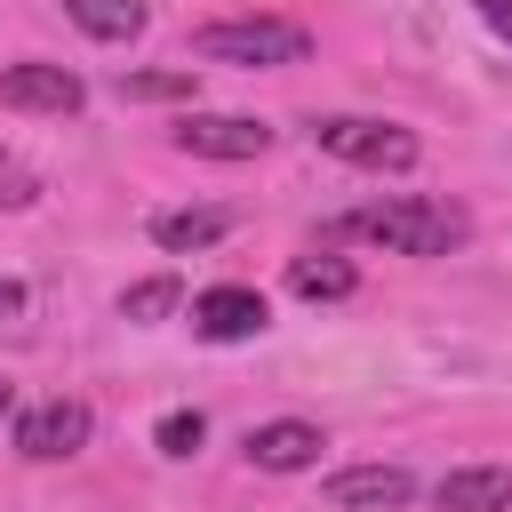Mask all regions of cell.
Masks as SVG:
<instances>
[{
    "mask_svg": "<svg viewBox=\"0 0 512 512\" xmlns=\"http://www.w3.org/2000/svg\"><path fill=\"white\" fill-rule=\"evenodd\" d=\"M344 240H368V248H392V256H456L472 240V216L440 192H392V200H368L336 224Z\"/></svg>",
    "mask_w": 512,
    "mask_h": 512,
    "instance_id": "cell-1",
    "label": "cell"
},
{
    "mask_svg": "<svg viewBox=\"0 0 512 512\" xmlns=\"http://www.w3.org/2000/svg\"><path fill=\"white\" fill-rule=\"evenodd\" d=\"M192 56L200 64H240V72H272V64H304L312 32L288 24V16H216V24L192 32Z\"/></svg>",
    "mask_w": 512,
    "mask_h": 512,
    "instance_id": "cell-2",
    "label": "cell"
},
{
    "mask_svg": "<svg viewBox=\"0 0 512 512\" xmlns=\"http://www.w3.org/2000/svg\"><path fill=\"white\" fill-rule=\"evenodd\" d=\"M304 136H312V152H328V160H344V168H416V128H400V120L312 112Z\"/></svg>",
    "mask_w": 512,
    "mask_h": 512,
    "instance_id": "cell-3",
    "label": "cell"
},
{
    "mask_svg": "<svg viewBox=\"0 0 512 512\" xmlns=\"http://www.w3.org/2000/svg\"><path fill=\"white\" fill-rule=\"evenodd\" d=\"M88 432H96V408L88 400H32V408H16V456L24 464H64V456H80L88 448Z\"/></svg>",
    "mask_w": 512,
    "mask_h": 512,
    "instance_id": "cell-4",
    "label": "cell"
},
{
    "mask_svg": "<svg viewBox=\"0 0 512 512\" xmlns=\"http://www.w3.org/2000/svg\"><path fill=\"white\" fill-rule=\"evenodd\" d=\"M176 152H192V160H256V152H272V128L256 112H184L176 120Z\"/></svg>",
    "mask_w": 512,
    "mask_h": 512,
    "instance_id": "cell-5",
    "label": "cell"
},
{
    "mask_svg": "<svg viewBox=\"0 0 512 512\" xmlns=\"http://www.w3.org/2000/svg\"><path fill=\"white\" fill-rule=\"evenodd\" d=\"M0 104H16V112H48V120H72V112L88 104V88H80L72 64H40V56H24V64H0Z\"/></svg>",
    "mask_w": 512,
    "mask_h": 512,
    "instance_id": "cell-6",
    "label": "cell"
},
{
    "mask_svg": "<svg viewBox=\"0 0 512 512\" xmlns=\"http://www.w3.org/2000/svg\"><path fill=\"white\" fill-rule=\"evenodd\" d=\"M264 320H272V304L240 280L192 296V336H208V344H248V336H264Z\"/></svg>",
    "mask_w": 512,
    "mask_h": 512,
    "instance_id": "cell-7",
    "label": "cell"
},
{
    "mask_svg": "<svg viewBox=\"0 0 512 512\" xmlns=\"http://www.w3.org/2000/svg\"><path fill=\"white\" fill-rule=\"evenodd\" d=\"M336 512H400L408 496H416V480L400 472V464H344V472H328V488H320Z\"/></svg>",
    "mask_w": 512,
    "mask_h": 512,
    "instance_id": "cell-8",
    "label": "cell"
},
{
    "mask_svg": "<svg viewBox=\"0 0 512 512\" xmlns=\"http://www.w3.org/2000/svg\"><path fill=\"white\" fill-rule=\"evenodd\" d=\"M320 424H304V416H272V424H256L248 432V464L256 472H312L320 464Z\"/></svg>",
    "mask_w": 512,
    "mask_h": 512,
    "instance_id": "cell-9",
    "label": "cell"
},
{
    "mask_svg": "<svg viewBox=\"0 0 512 512\" xmlns=\"http://www.w3.org/2000/svg\"><path fill=\"white\" fill-rule=\"evenodd\" d=\"M440 512H512V472L504 464H456L440 480Z\"/></svg>",
    "mask_w": 512,
    "mask_h": 512,
    "instance_id": "cell-10",
    "label": "cell"
},
{
    "mask_svg": "<svg viewBox=\"0 0 512 512\" xmlns=\"http://www.w3.org/2000/svg\"><path fill=\"white\" fill-rule=\"evenodd\" d=\"M232 232V208H160L152 216V240L168 248V256H192V248H216Z\"/></svg>",
    "mask_w": 512,
    "mask_h": 512,
    "instance_id": "cell-11",
    "label": "cell"
},
{
    "mask_svg": "<svg viewBox=\"0 0 512 512\" xmlns=\"http://www.w3.org/2000/svg\"><path fill=\"white\" fill-rule=\"evenodd\" d=\"M288 288H296L304 304H344V296L360 288V272H352L344 256H296V264H288Z\"/></svg>",
    "mask_w": 512,
    "mask_h": 512,
    "instance_id": "cell-12",
    "label": "cell"
},
{
    "mask_svg": "<svg viewBox=\"0 0 512 512\" xmlns=\"http://www.w3.org/2000/svg\"><path fill=\"white\" fill-rule=\"evenodd\" d=\"M64 16L88 40H136L144 32V0H64Z\"/></svg>",
    "mask_w": 512,
    "mask_h": 512,
    "instance_id": "cell-13",
    "label": "cell"
},
{
    "mask_svg": "<svg viewBox=\"0 0 512 512\" xmlns=\"http://www.w3.org/2000/svg\"><path fill=\"white\" fill-rule=\"evenodd\" d=\"M120 96H128V104H192L200 80H192L184 64H176V72L160 64V72H120Z\"/></svg>",
    "mask_w": 512,
    "mask_h": 512,
    "instance_id": "cell-14",
    "label": "cell"
},
{
    "mask_svg": "<svg viewBox=\"0 0 512 512\" xmlns=\"http://www.w3.org/2000/svg\"><path fill=\"white\" fill-rule=\"evenodd\" d=\"M200 440H208V416H200V408H168V416L152 424V448H160V456H192Z\"/></svg>",
    "mask_w": 512,
    "mask_h": 512,
    "instance_id": "cell-15",
    "label": "cell"
},
{
    "mask_svg": "<svg viewBox=\"0 0 512 512\" xmlns=\"http://www.w3.org/2000/svg\"><path fill=\"white\" fill-rule=\"evenodd\" d=\"M176 304H184V288H176V280H136V288L120 296V312H128V320H160V312H176Z\"/></svg>",
    "mask_w": 512,
    "mask_h": 512,
    "instance_id": "cell-16",
    "label": "cell"
},
{
    "mask_svg": "<svg viewBox=\"0 0 512 512\" xmlns=\"http://www.w3.org/2000/svg\"><path fill=\"white\" fill-rule=\"evenodd\" d=\"M32 200H40V184H32V176L0 152V208H32Z\"/></svg>",
    "mask_w": 512,
    "mask_h": 512,
    "instance_id": "cell-17",
    "label": "cell"
},
{
    "mask_svg": "<svg viewBox=\"0 0 512 512\" xmlns=\"http://www.w3.org/2000/svg\"><path fill=\"white\" fill-rule=\"evenodd\" d=\"M472 8H480V24H488L496 40H512V0H472Z\"/></svg>",
    "mask_w": 512,
    "mask_h": 512,
    "instance_id": "cell-18",
    "label": "cell"
},
{
    "mask_svg": "<svg viewBox=\"0 0 512 512\" xmlns=\"http://www.w3.org/2000/svg\"><path fill=\"white\" fill-rule=\"evenodd\" d=\"M0 312H24V280H8V272H0Z\"/></svg>",
    "mask_w": 512,
    "mask_h": 512,
    "instance_id": "cell-19",
    "label": "cell"
},
{
    "mask_svg": "<svg viewBox=\"0 0 512 512\" xmlns=\"http://www.w3.org/2000/svg\"><path fill=\"white\" fill-rule=\"evenodd\" d=\"M8 400H16V392H8V384H0V416H8Z\"/></svg>",
    "mask_w": 512,
    "mask_h": 512,
    "instance_id": "cell-20",
    "label": "cell"
}]
</instances>
